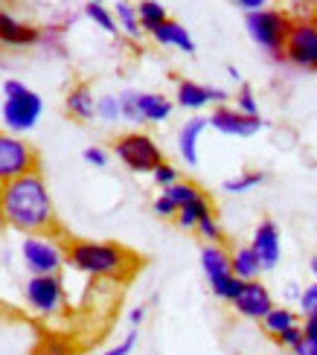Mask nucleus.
<instances>
[{"instance_id":"nucleus-1","label":"nucleus","mask_w":317,"mask_h":355,"mask_svg":"<svg viewBox=\"0 0 317 355\" xmlns=\"http://www.w3.org/2000/svg\"><path fill=\"white\" fill-rule=\"evenodd\" d=\"M0 210H3L6 227L18 230L24 236L35 233H53L55 230V210L47 181L41 169L29 172L0 187Z\"/></svg>"},{"instance_id":"nucleus-2","label":"nucleus","mask_w":317,"mask_h":355,"mask_svg":"<svg viewBox=\"0 0 317 355\" xmlns=\"http://www.w3.org/2000/svg\"><path fill=\"white\" fill-rule=\"evenodd\" d=\"M65 254L73 271L96 279H128L140 268V257L117 242L73 239L65 245Z\"/></svg>"},{"instance_id":"nucleus-3","label":"nucleus","mask_w":317,"mask_h":355,"mask_svg":"<svg viewBox=\"0 0 317 355\" xmlns=\"http://www.w3.org/2000/svg\"><path fill=\"white\" fill-rule=\"evenodd\" d=\"M41 111H44V102L35 91H29L18 79L3 82V105H0V114H3V125L12 135L35 128L41 120Z\"/></svg>"},{"instance_id":"nucleus-4","label":"nucleus","mask_w":317,"mask_h":355,"mask_svg":"<svg viewBox=\"0 0 317 355\" xmlns=\"http://www.w3.org/2000/svg\"><path fill=\"white\" fill-rule=\"evenodd\" d=\"M291 18L280 9H259V12H248L245 18V26L250 38L259 44L265 53H271L277 62H285L282 58V50H285V41H289V33H291Z\"/></svg>"},{"instance_id":"nucleus-5","label":"nucleus","mask_w":317,"mask_h":355,"mask_svg":"<svg viewBox=\"0 0 317 355\" xmlns=\"http://www.w3.org/2000/svg\"><path fill=\"white\" fill-rule=\"evenodd\" d=\"M21 259H24V268L33 274V277L58 274V271H62V265H67L65 245L55 242L50 233L24 236V242H21Z\"/></svg>"},{"instance_id":"nucleus-6","label":"nucleus","mask_w":317,"mask_h":355,"mask_svg":"<svg viewBox=\"0 0 317 355\" xmlns=\"http://www.w3.org/2000/svg\"><path fill=\"white\" fill-rule=\"evenodd\" d=\"M111 149L119 157V164L128 166L131 172H137V175L155 172L163 164V149L148 135H143V131H128V135H119Z\"/></svg>"},{"instance_id":"nucleus-7","label":"nucleus","mask_w":317,"mask_h":355,"mask_svg":"<svg viewBox=\"0 0 317 355\" xmlns=\"http://www.w3.org/2000/svg\"><path fill=\"white\" fill-rule=\"evenodd\" d=\"M29 172H38V155L12 131H0V187Z\"/></svg>"},{"instance_id":"nucleus-8","label":"nucleus","mask_w":317,"mask_h":355,"mask_svg":"<svg viewBox=\"0 0 317 355\" xmlns=\"http://www.w3.org/2000/svg\"><path fill=\"white\" fill-rule=\"evenodd\" d=\"M24 297L29 303L35 315L41 318H53L62 312L65 306V283L58 274H47V277H29L26 279V288H24Z\"/></svg>"},{"instance_id":"nucleus-9","label":"nucleus","mask_w":317,"mask_h":355,"mask_svg":"<svg viewBox=\"0 0 317 355\" xmlns=\"http://www.w3.org/2000/svg\"><path fill=\"white\" fill-rule=\"evenodd\" d=\"M282 58L300 70L317 73V24L314 21H294L291 24Z\"/></svg>"},{"instance_id":"nucleus-10","label":"nucleus","mask_w":317,"mask_h":355,"mask_svg":"<svg viewBox=\"0 0 317 355\" xmlns=\"http://www.w3.org/2000/svg\"><path fill=\"white\" fill-rule=\"evenodd\" d=\"M207 120L216 131L230 135V137H250V135H259V131L265 128L262 116H248V114H241V111H236L230 105H219L213 114L207 116Z\"/></svg>"},{"instance_id":"nucleus-11","label":"nucleus","mask_w":317,"mask_h":355,"mask_svg":"<svg viewBox=\"0 0 317 355\" xmlns=\"http://www.w3.org/2000/svg\"><path fill=\"white\" fill-rule=\"evenodd\" d=\"M233 309L241 318L262 323V318L271 312V309H274V297H271V291L259 283V279H248V283L241 286L239 297L233 300Z\"/></svg>"},{"instance_id":"nucleus-12","label":"nucleus","mask_w":317,"mask_h":355,"mask_svg":"<svg viewBox=\"0 0 317 355\" xmlns=\"http://www.w3.org/2000/svg\"><path fill=\"white\" fill-rule=\"evenodd\" d=\"M228 99H230L228 91H221V87H209V85H198L192 79H180L178 82V94H175L178 105L189 108V111H198V108L209 105V102H219V105H224Z\"/></svg>"},{"instance_id":"nucleus-13","label":"nucleus","mask_w":317,"mask_h":355,"mask_svg":"<svg viewBox=\"0 0 317 355\" xmlns=\"http://www.w3.org/2000/svg\"><path fill=\"white\" fill-rule=\"evenodd\" d=\"M250 248L256 250V257H259L262 271L277 268V262H280V227H277L271 218L259 221V227L253 230Z\"/></svg>"},{"instance_id":"nucleus-14","label":"nucleus","mask_w":317,"mask_h":355,"mask_svg":"<svg viewBox=\"0 0 317 355\" xmlns=\"http://www.w3.org/2000/svg\"><path fill=\"white\" fill-rule=\"evenodd\" d=\"M44 35V29L29 26L18 18H12L9 12H0V47H33Z\"/></svg>"},{"instance_id":"nucleus-15","label":"nucleus","mask_w":317,"mask_h":355,"mask_svg":"<svg viewBox=\"0 0 317 355\" xmlns=\"http://www.w3.org/2000/svg\"><path fill=\"white\" fill-rule=\"evenodd\" d=\"M65 111H67V116H73V120H79V123H90L96 116V96H94V91H90L87 82L73 85L67 91Z\"/></svg>"},{"instance_id":"nucleus-16","label":"nucleus","mask_w":317,"mask_h":355,"mask_svg":"<svg viewBox=\"0 0 317 355\" xmlns=\"http://www.w3.org/2000/svg\"><path fill=\"white\" fill-rule=\"evenodd\" d=\"M209 125L207 116H192L180 125V135H178V152L184 157L187 166H198V140L204 135V128Z\"/></svg>"},{"instance_id":"nucleus-17","label":"nucleus","mask_w":317,"mask_h":355,"mask_svg":"<svg viewBox=\"0 0 317 355\" xmlns=\"http://www.w3.org/2000/svg\"><path fill=\"white\" fill-rule=\"evenodd\" d=\"M201 268H204V277H207L209 286H216L224 277L233 274V262H230V254L224 250V245H204L201 248Z\"/></svg>"},{"instance_id":"nucleus-18","label":"nucleus","mask_w":317,"mask_h":355,"mask_svg":"<svg viewBox=\"0 0 317 355\" xmlns=\"http://www.w3.org/2000/svg\"><path fill=\"white\" fill-rule=\"evenodd\" d=\"M152 38L157 41V44H163V47H178V50H184V53H195V41H192V35L187 33V26H180L178 21H166V24H160L155 33H152Z\"/></svg>"},{"instance_id":"nucleus-19","label":"nucleus","mask_w":317,"mask_h":355,"mask_svg":"<svg viewBox=\"0 0 317 355\" xmlns=\"http://www.w3.org/2000/svg\"><path fill=\"white\" fill-rule=\"evenodd\" d=\"M137 108L143 123H166L172 116V102L163 94H146L137 91Z\"/></svg>"},{"instance_id":"nucleus-20","label":"nucleus","mask_w":317,"mask_h":355,"mask_svg":"<svg viewBox=\"0 0 317 355\" xmlns=\"http://www.w3.org/2000/svg\"><path fill=\"white\" fill-rule=\"evenodd\" d=\"M230 262H233V274L239 279H245V283H248V279H256V277H259V271H262V262H259V257H256V250L250 245L236 248L230 254Z\"/></svg>"},{"instance_id":"nucleus-21","label":"nucleus","mask_w":317,"mask_h":355,"mask_svg":"<svg viewBox=\"0 0 317 355\" xmlns=\"http://www.w3.org/2000/svg\"><path fill=\"white\" fill-rule=\"evenodd\" d=\"M209 216H216V213H213V204H209V198L204 196V198H198V201L180 207L178 216H175V221H178V225L184 227V230H195V227H198L201 221L209 218Z\"/></svg>"},{"instance_id":"nucleus-22","label":"nucleus","mask_w":317,"mask_h":355,"mask_svg":"<svg viewBox=\"0 0 317 355\" xmlns=\"http://www.w3.org/2000/svg\"><path fill=\"white\" fill-rule=\"evenodd\" d=\"M137 18H140L143 33L152 35L160 24L169 21V15H166V6L157 3V0H140V3H137Z\"/></svg>"},{"instance_id":"nucleus-23","label":"nucleus","mask_w":317,"mask_h":355,"mask_svg":"<svg viewBox=\"0 0 317 355\" xmlns=\"http://www.w3.org/2000/svg\"><path fill=\"white\" fill-rule=\"evenodd\" d=\"M297 323V315L291 312L289 306H274L271 312L262 318V329L271 335V338H277L280 332H285L289 327H294Z\"/></svg>"},{"instance_id":"nucleus-24","label":"nucleus","mask_w":317,"mask_h":355,"mask_svg":"<svg viewBox=\"0 0 317 355\" xmlns=\"http://www.w3.org/2000/svg\"><path fill=\"white\" fill-rule=\"evenodd\" d=\"M29 355H76V347H73L70 338L53 332V335H41V341Z\"/></svg>"},{"instance_id":"nucleus-25","label":"nucleus","mask_w":317,"mask_h":355,"mask_svg":"<svg viewBox=\"0 0 317 355\" xmlns=\"http://www.w3.org/2000/svg\"><path fill=\"white\" fill-rule=\"evenodd\" d=\"M114 18L117 24L126 29L128 38H140L143 35V26H140V18H137V6L126 3V0H119V3L114 6Z\"/></svg>"},{"instance_id":"nucleus-26","label":"nucleus","mask_w":317,"mask_h":355,"mask_svg":"<svg viewBox=\"0 0 317 355\" xmlns=\"http://www.w3.org/2000/svg\"><path fill=\"white\" fill-rule=\"evenodd\" d=\"M163 196H169V198L178 204V210H180V207H187V204H192V201L204 198V189L195 187V184H189V181H178V184H172V187H166Z\"/></svg>"},{"instance_id":"nucleus-27","label":"nucleus","mask_w":317,"mask_h":355,"mask_svg":"<svg viewBox=\"0 0 317 355\" xmlns=\"http://www.w3.org/2000/svg\"><path fill=\"white\" fill-rule=\"evenodd\" d=\"M265 181V172L253 169V172H241L236 178H230V181H224V192H233V196H239V192H248L253 187H259Z\"/></svg>"},{"instance_id":"nucleus-28","label":"nucleus","mask_w":317,"mask_h":355,"mask_svg":"<svg viewBox=\"0 0 317 355\" xmlns=\"http://www.w3.org/2000/svg\"><path fill=\"white\" fill-rule=\"evenodd\" d=\"M85 15H87V18H90V21H94L96 26H102V29H105V33H111V35H117V18H114V15H111L108 9H105L102 3H94V0H90V3L85 6Z\"/></svg>"},{"instance_id":"nucleus-29","label":"nucleus","mask_w":317,"mask_h":355,"mask_svg":"<svg viewBox=\"0 0 317 355\" xmlns=\"http://www.w3.org/2000/svg\"><path fill=\"white\" fill-rule=\"evenodd\" d=\"M96 116L105 123H117L123 116V108H119V96H99L96 99Z\"/></svg>"},{"instance_id":"nucleus-30","label":"nucleus","mask_w":317,"mask_h":355,"mask_svg":"<svg viewBox=\"0 0 317 355\" xmlns=\"http://www.w3.org/2000/svg\"><path fill=\"white\" fill-rule=\"evenodd\" d=\"M236 111L248 114V116H259V105H256V96H253V87L248 82L239 85V94H236Z\"/></svg>"},{"instance_id":"nucleus-31","label":"nucleus","mask_w":317,"mask_h":355,"mask_svg":"<svg viewBox=\"0 0 317 355\" xmlns=\"http://www.w3.org/2000/svg\"><path fill=\"white\" fill-rule=\"evenodd\" d=\"M195 230H198V236H201L207 245H221V242H224V230H221V225H219V218H216V216L204 218Z\"/></svg>"},{"instance_id":"nucleus-32","label":"nucleus","mask_w":317,"mask_h":355,"mask_svg":"<svg viewBox=\"0 0 317 355\" xmlns=\"http://www.w3.org/2000/svg\"><path fill=\"white\" fill-rule=\"evenodd\" d=\"M119 108H123V120L143 123L140 120V108H137V91H123L119 94Z\"/></svg>"},{"instance_id":"nucleus-33","label":"nucleus","mask_w":317,"mask_h":355,"mask_svg":"<svg viewBox=\"0 0 317 355\" xmlns=\"http://www.w3.org/2000/svg\"><path fill=\"white\" fill-rule=\"evenodd\" d=\"M300 303V315L303 318H317V283L303 288V297L297 300Z\"/></svg>"},{"instance_id":"nucleus-34","label":"nucleus","mask_w":317,"mask_h":355,"mask_svg":"<svg viewBox=\"0 0 317 355\" xmlns=\"http://www.w3.org/2000/svg\"><path fill=\"white\" fill-rule=\"evenodd\" d=\"M303 327H300V323H294V327H289V329H285V332H280L277 338H274V341L280 344V347H285V349H294L300 341H303Z\"/></svg>"},{"instance_id":"nucleus-35","label":"nucleus","mask_w":317,"mask_h":355,"mask_svg":"<svg viewBox=\"0 0 317 355\" xmlns=\"http://www.w3.org/2000/svg\"><path fill=\"white\" fill-rule=\"evenodd\" d=\"M152 178H155V184H157V187H163V189H166V187L178 184V169H175L172 164H166V160H163V164L152 172Z\"/></svg>"},{"instance_id":"nucleus-36","label":"nucleus","mask_w":317,"mask_h":355,"mask_svg":"<svg viewBox=\"0 0 317 355\" xmlns=\"http://www.w3.org/2000/svg\"><path fill=\"white\" fill-rule=\"evenodd\" d=\"M152 210H155L160 218H175V216H178V204H175L169 196H157L155 204H152Z\"/></svg>"},{"instance_id":"nucleus-37","label":"nucleus","mask_w":317,"mask_h":355,"mask_svg":"<svg viewBox=\"0 0 317 355\" xmlns=\"http://www.w3.org/2000/svg\"><path fill=\"white\" fill-rule=\"evenodd\" d=\"M134 344H137V329H131V332L123 338V341H119V344H114L111 349H105L102 355H131Z\"/></svg>"},{"instance_id":"nucleus-38","label":"nucleus","mask_w":317,"mask_h":355,"mask_svg":"<svg viewBox=\"0 0 317 355\" xmlns=\"http://www.w3.org/2000/svg\"><path fill=\"white\" fill-rule=\"evenodd\" d=\"M85 164H90V166H105V164H108V152H105V149H99V146H90V149H85Z\"/></svg>"},{"instance_id":"nucleus-39","label":"nucleus","mask_w":317,"mask_h":355,"mask_svg":"<svg viewBox=\"0 0 317 355\" xmlns=\"http://www.w3.org/2000/svg\"><path fill=\"white\" fill-rule=\"evenodd\" d=\"M294 355H317V341H309V338H303L294 349H291Z\"/></svg>"},{"instance_id":"nucleus-40","label":"nucleus","mask_w":317,"mask_h":355,"mask_svg":"<svg viewBox=\"0 0 317 355\" xmlns=\"http://www.w3.org/2000/svg\"><path fill=\"white\" fill-rule=\"evenodd\" d=\"M143 320H146V306H134V309H131V312H128V323H131V327H134V329H137V327H140V323H143Z\"/></svg>"},{"instance_id":"nucleus-41","label":"nucleus","mask_w":317,"mask_h":355,"mask_svg":"<svg viewBox=\"0 0 317 355\" xmlns=\"http://www.w3.org/2000/svg\"><path fill=\"white\" fill-rule=\"evenodd\" d=\"M303 335L309 341H317V318H303Z\"/></svg>"},{"instance_id":"nucleus-42","label":"nucleus","mask_w":317,"mask_h":355,"mask_svg":"<svg viewBox=\"0 0 317 355\" xmlns=\"http://www.w3.org/2000/svg\"><path fill=\"white\" fill-rule=\"evenodd\" d=\"M236 3H239L241 9H248V12H259V9L265 6V0H236Z\"/></svg>"},{"instance_id":"nucleus-43","label":"nucleus","mask_w":317,"mask_h":355,"mask_svg":"<svg viewBox=\"0 0 317 355\" xmlns=\"http://www.w3.org/2000/svg\"><path fill=\"white\" fill-rule=\"evenodd\" d=\"M285 297H289V300H300V297H303V288H300L297 283H289V286H285Z\"/></svg>"},{"instance_id":"nucleus-44","label":"nucleus","mask_w":317,"mask_h":355,"mask_svg":"<svg viewBox=\"0 0 317 355\" xmlns=\"http://www.w3.org/2000/svg\"><path fill=\"white\" fill-rule=\"evenodd\" d=\"M309 271H311V277H314V283H317V254L311 257V262H309Z\"/></svg>"},{"instance_id":"nucleus-45","label":"nucleus","mask_w":317,"mask_h":355,"mask_svg":"<svg viewBox=\"0 0 317 355\" xmlns=\"http://www.w3.org/2000/svg\"><path fill=\"white\" fill-rule=\"evenodd\" d=\"M228 73H230V79H233V82H241V73H239V70H236L233 64L228 67Z\"/></svg>"},{"instance_id":"nucleus-46","label":"nucleus","mask_w":317,"mask_h":355,"mask_svg":"<svg viewBox=\"0 0 317 355\" xmlns=\"http://www.w3.org/2000/svg\"><path fill=\"white\" fill-rule=\"evenodd\" d=\"M3 227H6V218H3V210H0V233H3Z\"/></svg>"},{"instance_id":"nucleus-47","label":"nucleus","mask_w":317,"mask_h":355,"mask_svg":"<svg viewBox=\"0 0 317 355\" xmlns=\"http://www.w3.org/2000/svg\"><path fill=\"white\" fill-rule=\"evenodd\" d=\"M94 3H102V0H94Z\"/></svg>"},{"instance_id":"nucleus-48","label":"nucleus","mask_w":317,"mask_h":355,"mask_svg":"<svg viewBox=\"0 0 317 355\" xmlns=\"http://www.w3.org/2000/svg\"><path fill=\"white\" fill-rule=\"evenodd\" d=\"M314 24H317V15H314Z\"/></svg>"}]
</instances>
